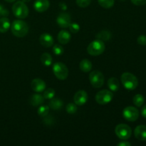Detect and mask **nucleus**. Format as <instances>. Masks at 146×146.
<instances>
[{"label": "nucleus", "instance_id": "nucleus-1", "mask_svg": "<svg viewBox=\"0 0 146 146\" xmlns=\"http://www.w3.org/2000/svg\"><path fill=\"white\" fill-rule=\"evenodd\" d=\"M11 30L12 34L15 36L21 38L28 34L29 27L28 24L22 20L17 19L13 21L11 25Z\"/></svg>", "mask_w": 146, "mask_h": 146}, {"label": "nucleus", "instance_id": "nucleus-2", "mask_svg": "<svg viewBox=\"0 0 146 146\" xmlns=\"http://www.w3.org/2000/svg\"><path fill=\"white\" fill-rule=\"evenodd\" d=\"M121 83L125 88L129 91L135 89L138 86L137 77L129 72H125L121 75Z\"/></svg>", "mask_w": 146, "mask_h": 146}, {"label": "nucleus", "instance_id": "nucleus-3", "mask_svg": "<svg viewBox=\"0 0 146 146\" xmlns=\"http://www.w3.org/2000/svg\"><path fill=\"white\" fill-rule=\"evenodd\" d=\"M12 12L19 19H25L29 15L28 7L22 1H17L13 4Z\"/></svg>", "mask_w": 146, "mask_h": 146}, {"label": "nucleus", "instance_id": "nucleus-4", "mask_svg": "<svg viewBox=\"0 0 146 146\" xmlns=\"http://www.w3.org/2000/svg\"><path fill=\"white\" fill-rule=\"evenodd\" d=\"M105 48L106 46L104 41L97 38L88 45L87 51L91 56H99L104 53Z\"/></svg>", "mask_w": 146, "mask_h": 146}, {"label": "nucleus", "instance_id": "nucleus-5", "mask_svg": "<svg viewBox=\"0 0 146 146\" xmlns=\"http://www.w3.org/2000/svg\"><path fill=\"white\" fill-rule=\"evenodd\" d=\"M53 72L58 79L65 80L68 76V69L66 66L61 62L55 63L53 66Z\"/></svg>", "mask_w": 146, "mask_h": 146}, {"label": "nucleus", "instance_id": "nucleus-6", "mask_svg": "<svg viewBox=\"0 0 146 146\" xmlns=\"http://www.w3.org/2000/svg\"><path fill=\"white\" fill-rule=\"evenodd\" d=\"M115 133L117 136L123 141H126L129 139L132 134L131 127L126 124L121 123L116 125L115 128Z\"/></svg>", "mask_w": 146, "mask_h": 146}, {"label": "nucleus", "instance_id": "nucleus-7", "mask_svg": "<svg viewBox=\"0 0 146 146\" xmlns=\"http://www.w3.org/2000/svg\"><path fill=\"white\" fill-rule=\"evenodd\" d=\"M89 81L93 87L99 88L104 85L105 78H104V74L101 71L96 70L90 73Z\"/></svg>", "mask_w": 146, "mask_h": 146}, {"label": "nucleus", "instance_id": "nucleus-8", "mask_svg": "<svg viewBox=\"0 0 146 146\" xmlns=\"http://www.w3.org/2000/svg\"><path fill=\"white\" fill-rule=\"evenodd\" d=\"M113 98V95L111 91L108 90H102L98 92L96 95V101L98 104L101 105H106L108 104L112 101Z\"/></svg>", "mask_w": 146, "mask_h": 146}, {"label": "nucleus", "instance_id": "nucleus-9", "mask_svg": "<svg viewBox=\"0 0 146 146\" xmlns=\"http://www.w3.org/2000/svg\"><path fill=\"white\" fill-rule=\"evenodd\" d=\"M123 116L128 121L133 122L139 118V111L133 106H127L123 111Z\"/></svg>", "mask_w": 146, "mask_h": 146}, {"label": "nucleus", "instance_id": "nucleus-10", "mask_svg": "<svg viewBox=\"0 0 146 146\" xmlns=\"http://www.w3.org/2000/svg\"><path fill=\"white\" fill-rule=\"evenodd\" d=\"M71 16L69 15V14L66 12H63L59 14V15L57 17L56 19V22L58 24V25L61 28H68L69 27L70 24H71Z\"/></svg>", "mask_w": 146, "mask_h": 146}, {"label": "nucleus", "instance_id": "nucleus-11", "mask_svg": "<svg viewBox=\"0 0 146 146\" xmlns=\"http://www.w3.org/2000/svg\"><path fill=\"white\" fill-rule=\"evenodd\" d=\"M88 98V94L85 91L80 90V91H77L74 95V101L77 106H83L87 102Z\"/></svg>", "mask_w": 146, "mask_h": 146}, {"label": "nucleus", "instance_id": "nucleus-12", "mask_svg": "<svg viewBox=\"0 0 146 146\" xmlns=\"http://www.w3.org/2000/svg\"><path fill=\"white\" fill-rule=\"evenodd\" d=\"M33 91L37 93L43 92L46 89V83L41 78H34L31 84Z\"/></svg>", "mask_w": 146, "mask_h": 146}, {"label": "nucleus", "instance_id": "nucleus-13", "mask_svg": "<svg viewBox=\"0 0 146 146\" xmlns=\"http://www.w3.org/2000/svg\"><path fill=\"white\" fill-rule=\"evenodd\" d=\"M39 42L43 46L48 48V47H50L54 45V39L51 34L44 33V34H42L40 36Z\"/></svg>", "mask_w": 146, "mask_h": 146}, {"label": "nucleus", "instance_id": "nucleus-14", "mask_svg": "<svg viewBox=\"0 0 146 146\" xmlns=\"http://www.w3.org/2000/svg\"><path fill=\"white\" fill-rule=\"evenodd\" d=\"M50 6L48 0H36L34 4V8L38 12L46 11Z\"/></svg>", "mask_w": 146, "mask_h": 146}, {"label": "nucleus", "instance_id": "nucleus-15", "mask_svg": "<svg viewBox=\"0 0 146 146\" xmlns=\"http://www.w3.org/2000/svg\"><path fill=\"white\" fill-rule=\"evenodd\" d=\"M134 135L138 140L141 141H146V125H138L134 130Z\"/></svg>", "mask_w": 146, "mask_h": 146}, {"label": "nucleus", "instance_id": "nucleus-16", "mask_svg": "<svg viewBox=\"0 0 146 146\" xmlns=\"http://www.w3.org/2000/svg\"><path fill=\"white\" fill-rule=\"evenodd\" d=\"M71 38V34L65 30H61L58 34V41L61 44H67Z\"/></svg>", "mask_w": 146, "mask_h": 146}, {"label": "nucleus", "instance_id": "nucleus-17", "mask_svg": "<svg viewBox=\"0 0 146 146\" xmlns=\"http://www.w3.org/2000/svg\"><path fill=\"white\" fill-rule=\"evenodd\" d=\"M44 97L42 95L38 94H33L29 99V103L33 106H41L44 103Z\"/></svg>", "mask_w": 146, "mask_h": 146}, {"label": "nucleus", "instance_id": "nucleus-18", "mask_svg": "<svg viewBox=\"0 0 146 146\" xmlns=\"http://www.w3.org/2000/svg\"><path fill=\"white\" fill-rule=\"evenodd\" d=\"M51 101L48 103V107L53 110H59L64 106V103L60 98H53L50 99Z\"/></svg>", "mask_w": 146, "mask_h": 146}, {"label": "nucleus", "instance_id": "nucleus-19", "mask_svg": "<svg viewBox=\"0 0 146 146\" xmlns=\"http://www.w3.org/2000/svg\"><path fill=\"white\" fill-rule=\"evenodd\" d=\"M108 86L112 91H117L120 88L119 81L115 77H111L108 81Z\"/></svg>", "mask_w": 146, "mask_h": 146}, {"label": "nucleus", "instance_id": "nucleus-20", "mask_svg": "<svg viewBox=\"0 0 146 146\" xmlns=\"http://www.w3.org/2000/svg\"><path fill=\"white\" fill-rule=\"evenodd\" d=\"M10 27H11V24L9 19L7 17H1L0 19V32H7Z\"/></svg>", "mask_w": 146, "mask_h": 146}, {"label": "nucleus", "instance_id": "nucleus-21", "mask_svg": "<svg viewBox=\"0 0 146 146\" xmlns=\"http://www.w3.org/2000/svg\"><path fill=\"white\" fill-rule=\"evenodd\" d=\"M80 69L83 71V72H89L92 68V63L89 61L88 59H83L82 61L80 62L79 64Z\"/></svg>", "mask_w": 146, "mask_h": 146}, {"label": "nucleus", "instance_id": "nucleus-22", "mask_svg": "<svg viewBox=\"0 0 146 146\" xmlns=\"http://www.w3.org/2000/svg\"><path fill=\"white\" fill-rule=\"evenodd\" d=\"M52 56L48 53H43L41 56V61L45 66H50L52 64Z\"/></svg>", "mask_w": 146, "mask_h": 146}, {"label": "nucleus", "instance_id": "nucleus-23", "mask_svg": "<svg viewBox=\"0 0 146 146\" xmlns=\"http://www.w3.org/2000/svg\"><path fill=\"white\" fill-rule=\"evenodd\" d=\"M111 33L109 31H107V30H104V31H100L96 35V38L103 41H108V40L111 38Z\"/></svg>", "mask_w": 146, "mask_h": 146}, {"label": "nucleus", "instance_id": "nucleus-24", "mask_svg": "<svg viewBox=\"0 0 146 146\" xmlns=\"http://www.w3.org/2000/svg\"><path fill=\"white\" fill-rule=\"evenodd\" d=\"M133 101L134 105L136 106L137 107H141L145 102V98L141 94H136L134 96Z\"/></svg>", "mask_w": 146, "mask_h": 146}, {"label": "nucleus", "instance_id": "nucleus-25", "mask_svg": "<svg viewBox=\"0 0 146 146\" xmlns=\"http://www.w3.org/2000/svg\"><path fill=\"white\" fill-rule=\"evenodd\" d=\"M48 112H49V107H48V106L41 105L38 108V114L40 116L42 117V118L48 115Z\"/></svg>", "mask_w": 146, "mask_h": 146}, {"label": "nucleus", "instance_id": "nucleus-26", "mask_svg": "<svg viewBox=\"0 0 146 146\" xmlns=\"http://www.w3.org/2000/svg\"><path fill=\"white\" fill-rule=\"evenodd\" d=\"M98 4L105 9L111 8L114 5V0H98Z\"/></svg>", "mask_w": 146, "mask_h": 146}, {"label": "nucleus", "instance_id": "nucleus-27", "mask_svg": "<svg viewBox=\"0 0 146 146\" xmlns=\"http://www.w3.org/2000/svg\"><path fill=\"white\" fill-rule=\"evenodd\" d=\"M55 93L56 92L54 88H48V89H46L44 91L43 96L44 97L45 99H51V98H53L54 97Z\"/></svg>", "mask_w": 146, "mask_h": 146}, {"label": "nucleus", "instance_id": "nucleus-28", "mask_svg": "<svg viewBox=\"0 0 146 146\" xmlns=\"http://www.w3.org/2000/svg\"><path fill=\"white\" fill-rule=\"evenodd\" d=\"M54 122H55V119H54V117L52 115H46L43 118V123H44V125H54Z\"/></svg>", "mask_w": 146, "mask_h": 146}, {"label": "nucleus", "instance_id": "nucleus-29", "mask_svg": "<svg viewBox=\"0 0 146 146\" xmlns=\"http://www.w3.org/2000/svg\"><path fill=\"white\" fill-rule=\"evenodd\" d=\"M53 52L55 55L61 56L64 54V48L61 44H56L53 47Z\"/></svg>", "mask_w": 146, "mask_h": 146}, {"label": "nucleus", "instance_id": "nucleus-30", "mask_svg": "<svg viewBox=\"0 0 146 146\" xmlns=\"http://www.w3.org/2000/svg\"><path fill=\"white\" fill-rule=\"evenodd\" d=\"M66 112L69 114H74L77 111V105L76 104L70 103L66 107Z\"/></svg>", "mask_w": 146, "mask_h": 146}, {"label": "nucleus", "instance_id": "nucleus-31", "mask_svg": "<svg viewBox=\"0 0 146 146\" xmlns=\"http://www.w3.org/2000/svg\"><path fill=\"white\" fill-rule=\"evenodd\" d=\"M68 27H69L71 32L74 33V34H76L80 30V26L77 23H71Z\"/></svg>", "mask_w": 146, "mask_h": 146}, {"label": "nucleus", "instance_id": "nucleus-32", "mask_svg": "<svg viewBox=\"0 0 146 146\" xmlns=\"http://www.w3.org/2000/svg\"><path fill=\"white\" fill-rule=\"evenodd\" d=\"M76 1L77 5L82 8L87 7L90 5L91 2V0H76Z\"/></svg>", "mask_w": 146, "mask_h": 146}, {"label": "nucleus", "instance_id": "nucleus-33", "mask_svg": "<svg viewBox=\"0 0 146 146\" xmlns=\"http://www.w3.org/2000/svg\"><path fill=\"white\" fill-rule=\"evenodd\" d=\"M138 44L142 46H146V36L145 35H141L137 38Z\"/></svg>", "mask_w": 146, "mask_h": 146}, {"label": "nucleus", "instance_id": "nucleus-34", "mask_svg": "<svg viewBox=\"0 0 146 146\" xmlns=\"http://www.w3.org/2000/svg\"><path fill=\"white\" fill-rule=\"evenodd\" d=\"M9 15V11L0 4V17H6Z\"/></svg>", "mask_w": 146, "mask_h": 146}, {"label": "nucleus", "instance_id": "nucleus-35", "mask_svg": "<svg viewBox=\"0 0 146 146\" xmlns=\"http://www.w3.org/2000/svg\"><path fill=\"white\" fill-rule=\"evenodd\" d=\"M131 2L137 6H142L146 4V0H131Z\"/></svg>", "mask_w": 146, "mask_h": 146}, {"label": "nucleus", "instance_id": "nucleus-36", "mask_svg": "<svg viewBox=\"0 0 146 146\" xmlns=\"http://www.w3.org/2000/svg\"><path fill=\"white\" fill-rule=\"evenodd\" d=\"M117 145L118 146H131V144L129 142H128V141H121V142L118 143V144H117Z\"/></svg>", "mask_w": 146, "mask_h": 146}, {"label": "nucleus", "instance_id": "nucleus-37", "mask_svg": "<svg viewBox=\"0 0 146 146\" xmlns=\"http://www.w3.org/2000/svg\"><path fill=\"white\" fill-rule=\"evenodd\" d=\"M141 115L143 117L146 118V104L144 106H143L142 109H141Z\"/></svg>", "mask_w": 146, "mask_h": 146}, {"label": "nucleus", "instance_id": "nucleus-38", "mask_svg": "<svg viewBox=\"0 0 146 146\" xmlns=\"http://www.w3.org/2000/svg\"><path fill=\"white\" fill-rule=\"evenodd\" d=\"M59 6H60V7H61V8H62V9H64V10H65L67 7L66 5L64 3H60Z\"/></svg>", "mask_w": 146, "mask_h": 146}, {"label": "nucleus", "instance_id": "nucleus-39", "mask_svg": "<svg viewBox=\"0 0 146 146\" xmlns=\"http://www.w3.org/2000/svg\"><path fill=\"white\" fill-rule=\"evenodd\" d=\"M5 1H7V2H14L16 0H5Z\"/></svg>", "mask_w": 146, "mask_h": 146}, {"label": "nucleus", "instance_id": "nucleus-40", "mask_svg": "<svg viewBox=\"0 0 146 146\" xmlns=\"http://www.w3.org/2000/svg\"><path fill=\"white\" fill-rule=\"evenodd\" d=\"M21 1H24V3H26V2H29V1H31V0H21Z\"/></svg>", "mask_w": 146, "mask_h": 146}, {"label": "nucleus", "instance_id": "nucleus-41", "mask_svg": "<svg viewBox=\"0 0 146 146\" xmlns=\"http://www.w3.org/2000/svg\"><path fill=\"white\" fill-rule=\"evenodd\" d=\"M121 1H126V0H121Z\"/></svg>", "mask_w": 146, "mask_h": 146}]
</instances>
